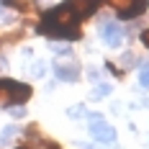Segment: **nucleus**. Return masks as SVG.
I'll return each mask as SVG.
<instances>
[{
	"instance_id": "obj_1",
	"label": "nucleus",
	"mask_w": 149,
	"mask_h": 149,
	"mask_svg": "<svg viewBox=\"0 0 149 149\" xmlns=\"http://www.w3.org/2000/svg\"><path fill=\"white\" fill-rule=\"evenodd\" d=\"M39 33L52 39H80V18L72 13L70 5H57L41 18Z\"/></svg>"
},
{
	"instance_id": "obj_2",
	"label": "nucleus",
	"mask_w": 149,
	"mask_h": 149,
	"mask_svg": "<svg viewBox=\"0 0 149 149\" xmlns=\"http://www.w3.org/2000/svg\"><path fill=\"white\" fill-rule=\"evenodd\" d=\"M31 98V88L15 80H0V105H21Z\"/></svg>"
},
{
	"instance_id": "obj_3",
	"label": "nucleus",
	"mask_w": 149,
	"mask_h": 149,
	"mask_svg": "<svg viewBox=\"0 0 149 149\" xmlns=\"http://www.w3.org/2000/svg\"><path fill=\"white\" fill-rule=\"evenodd\" d=\"M108 5L121 18H136L147 10V0H108Z\"/></svg>"
},
{
	"instance_id": "obj_4",
	"label": "nucleus",
	"mask_w": 149,
	"mask_h": 149,
	"mask_svg": "<svg viewBox=\"0 0 149 149\" xmlns=\"http://www.w3.org/2000/svg\"><path fill=\"white\" fill-rule=\"evenodd\" d=\"M90 136L103 144H111V141H116V129L111 123H105L100 116H90Z\"/></svg>"
},
{
	"instance_id": "obj_5",
	"label": "nucleus",
	"mask_w": 149,
	"mask_h": 149,
	"mask_svg": "<svg viewBox=\"0 0 149 149\" xmlns=\"http://www.w3.org/2000/svg\"><path fill=\"white\" fill-rule=\"evenodd\" d=\"M67 5L72 8V13L77 18H88L98 10V5H100V0H67Z\"/></svg>"
},
{
	"instance_id": "obj_6",
	"label": "nucleus",
	"mask_w": 149,
	"mask_h": 149,
	"mask_svg": "<svg viewBox=\"0 0 149 149\" xmlns=\"http://www.w3.org/2000/svg\"><path fill=\"white\" fill-rule=\"evenodd\" d=\"M100 39H103L108 46H121L123 31H121L118 23H103V26H100Z\"/></svg>"
},
{
	"instance_id": "obj_7",
	"label": "nucleus",
	"mask_w": 149,
	"mask_h": 149,
	"mask_svg": "<svg viewBox=\"0 0 149 149\" xmlns=\"http://www.w3.org/2000/svg\"><path fill=\"white\" fill-rule=\"evenodd\" d=\"M54 74L64 82H74L80 77V67L72 64V62H59V64H54Z\"/></svg>"
},
{
	"instance_id": "obj_8",
	"label": "nucleus",
	"mask_w": 149,
	"mask_h": 149,
	"mask_svg": "<svg viewBox=\"0 0 149 149\" xmlns=\"http://www.w3.org/2000/svg\"><path fill=\"white\" fill-rule=\"evenodd\" d=\"M105 95H111V85H105V82L95 85V90H93V98L98 100V98H105Z\"/></svg>"
},
{
	"instance_id": "obj_9",
	"label": "nucleus",
	"mask_w": 149,
	"mask_h": 149,
	"mask_svg": "<svg viewBox=\"0 0 149 149\" xmlns=\"http://www.w3.org/2000/svg\"><path fill=\"white\" fill-rule=\"evenodd\" d=\"M139 82H141L144 90H149V64H141V70H139Z\"/></svg>"
},
{
	"instance_id": "obj_10",
	"label": "nucleus",
	"mask_w": 149,
	"mask_h": 149,
	"mask_svg": "<svg viewBox=\"0 0 149 149\" xmlns=\"http://www.w3.org/2000/svg\"><path fill=\"white\" fill-rule=\"evenodd\" d=\"M5 5H10V8H15V10H29V0H5Z\"/></svg>"
},
{
	"instance_id": "obj_11",
	"label": "nucleus",
	"mask_w": 149,
	"mask_h": 149,
	"mask_svg": "<svg viewBox=\"0 0 149 149\" xmlns=\"http://www.w3.org/2000/svg\"><path fill=\"white\" fill-rule=\"evenodd\" d=\"M44 72H46V64H44V62H33V67H31V74H33V77H41Z\"/></svg>"
},
{
	"instance_id": "obj_12",
	"label": "nucleus",
	"mask_w": 149,
	"mask_h": 149,
	"mask_svg": "<svg viewBox=\"0 0 149 149\" xmlns=\"http://www.w3.org/2000/svg\"><path fill=\"white\" fill-rule=\"evenodd\" d=\"M8 111H10L13 118H23V116H26V108H21V105H10Z\"/></svg>"
},
{
	"instance_id": "obj_13",
	"label": "nucleus",
	"mask_w": 149,
	"mask_h": 149,
	"mask_svg": "<svg viewBox=\"0 0 149 149\" xmlns=\"http://www.w3.org/2000/svg\"><path fill=\"white\" fill-rule=\"evenodd\" d=\"M13 134H15V126H5V131L0 134V141H8V139H10Z\"/></svg>"
},
{
	"instance_id": "obj_14",
	"label": "nucleus",
	"mask_w": 149,
	"mask_h": 149,
	"mask_svg": "<svg viewBox=\"0 0 149 149\" xmlns=\"http://www.w3.org/2000/svg\"><path fill=\"white\" fill-rule=\"evenodd\" d=\"M82 113H85V111H82V105H74L72 111H70V116H74V118H77V116H82Z\"/></svg>"
},
{
	"instance_id": "obj_15",
	"label": "nucleus",
	"mask_w": 149,
	"mask_h": 149,
	"mask_svg": "<svg viewBox=\"0 0 149 149\" xmlns=\"http://www.w3.org/2000/svg\"><path fill=\"white\" fill-rule=\"evenodd\" d=\"M141 44H144V46H147V49H149V29L144 31V33H141Z\"/></svg>"
},
{
	"instance_id": "obj_16",
	"label": "nucleus",
	"mask_w": 149,
	"mask_h": 149,
	"mask_svg": "<svg viewBox=\"0 0 149 149\" xmlns=\"http://www.w3.org/2000/svg\"><path fill=\"white\" fill-rule=\"evenodd\" d=\"M5 64H8V62H5V59H3V57H0V72L5 70Z\"/></svg>"
}]
</instances>
